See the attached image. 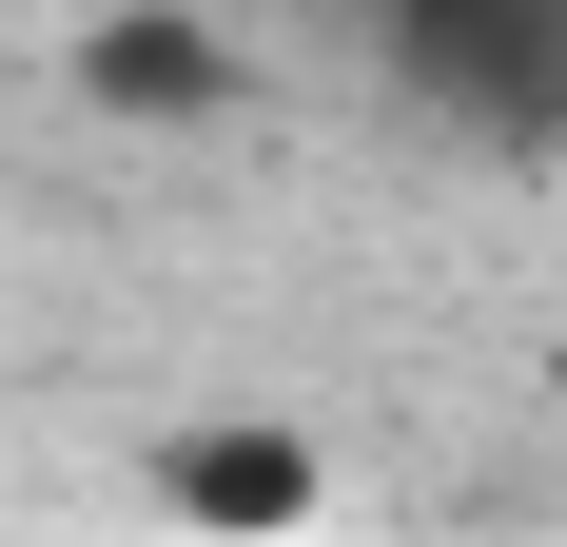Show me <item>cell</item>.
Listing matches in <instances>:
<instances>
[{
    "label": "cell",
    "instance_id": "obj_1",
    "mask_svg": "<svg viewBox=\"0 0 567 547\" xmlns=\"http://www.w3.org/2000/svg\"><path fill=\"white\" fill-rule=\"evenodd\" d=\"M392 79L431 117H470L489 157L567 137V0H392Z\"/></svg>",
    "mask_w": 567,
    "mask_h": 547
},
{
    "label": "cell",
    "instance_id": "obj_2",
    "mask_svg": "<svg viewBox=\"0 0 567 547\" xmlns=\"http://www.w3.org/2000/svg\"><path fill=\"white\" fill-rule=\"evenodd\" d=\"M157 508L196 547H293L313 508H333V450L275 431V411H196V431H157Z\"/></svg>",
    "mask_w": 567,
    "mask_h": 547
},
{
    "label": "cell",
    "instance_id": "obj_3",
    "mask_svg": "<svg viewBox=\"0 0 567 547\" xmlns=\"http://www.w3.org/2000/svg\"><path fill=\"white\" fill-rule=\"evenodd\" d=\"M235 79H255V59H235L216 20H79V40H59V99L137 117V137H216Z\"/></svg>",
    "mask_w": 567,
    "mask_h": 547
},
{
    "label": "cell",
    "instance_id": "obj_4",
    "mask_svg": "<svg viewBox=\"0 0 567 547\" xmlns=\"http://www.w3.org/2000/svg\"><path fill=\"white\" fill-rule=\"evenodd\" d=\"M528 391H548V431H567V332H548V352H528Z\"/></svg>",
    "mask_w": 567,
    "mask_h": 547
}]
</instances>
